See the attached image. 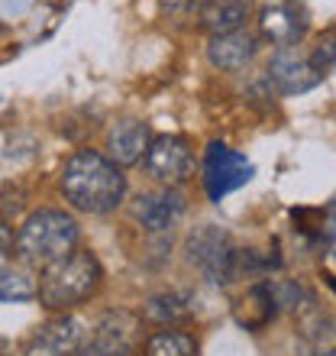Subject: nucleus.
Masks as SVG:
<instances>
[{"label": "nucleus", "instance_id": "nucleus-17", "mask_svg": "<svg viewBox=\"0 0 336 356\" xmlns=\"http://www.w3.org/2000/svg\"><path fill=\"white\" fill-rule=\"evenodd\" d=\"M249 19V3L246 0H204L197 10V29H204L207 36H226L246 29Z\"/></svg>", "mask_w": 336, "mask_h": 356}, {"label": "nucleus", "instance_id": "nucleus-24", "mask_svg": "<svg viewBox=\"0 0 336 356\" xmlns=\"http://www.w3.org/2000/svg\"><path fill=\"white\" fill-rule=\"evenodd\" d=\"M324 282H327V289L336 295V275H333V272H324Z\"/></svg>", "mask_w": 336, "mask_h": 356}, {"label": "nucleus", "instance_id": "nucleus-15", "mask_svg": "<svg viewBox=\"0 0 336 356\" xmlns=\"http://www.w3.org/2000/svg\"><path fill=\"white\" fill-rule=\"evenodd\" d=\"M294 356H336V314H327L324 308L301 314Z\"/></svg>", "mask_w": 336, "mask_h": 356}, {"label": "nucleus", "instance_id": "nucleus-2", "mask_svg": "<svg viewBox=\"0 0 336 356\" xmlns=\"http://www.w3.org/2000/svg\"><path fill=\"white\" fill-rule=\"evenodd\" d=\"M78 220L56 207H39L19 224L13 240V256L29 269H49L78 250Z\"/></svg>", "mask_w": 336, "mask_h": 356}, {"label": "nucleus", "instance_id": "nucleus-21", "mask_svg": "<svg viewBox=\"0 0 336 356\" xmlns=\"http://www.w3.org/2000/svg\"><path fill=\"white\" fill-rule=\"evenodd\" d=\"M308 52H310V62L317 65L320 75L333 72V68H336V26L317 33V39H314V46H310Z\"/></svg>", "mask_w": 336, "mask_h": 356}, {"label": "nucleus", "instance_id": "nucleus-19", "mask_svg": "<svg viewBox=\"0 0 336 356\" xmlns=\"http://www.w3.org/2000/svg\"><path fill=\"white\" fill-rule=\"evenodd\" d=\"M36 279L19 266H0V301L7 305H26L36 301Z\"/></svg>", "mask_w": 336, "mask_h": 356}, {"label": "nucleus", "instance_id": "nucleus-25", "mask_svg": "<svg viewBox=\"0 0 336 356\" xmlns=\"http://www.w3.org/2000/svg\"><path fill=\"white\" fill-rule=\"evenodd\" d=\"M78 356H87V353H78ZM113 356H130V353H113Z\"/></svg>", "mask_w": 336, "mask_h": 356}, {"label": "nucleus", "instance_id": "nucleus-5", "mask_svg": "<svg viewBox=\"0 0 336 356\" xmlns=\"http://www.w3.org/2000/svg\"><path fill=\"white\" fill-rule=\"evenodd\" d=\"M252 175H255V169H252V162L243 152L230 149L220 140L207 143L204 156H201V185H204L207 201L220 204L226 195H233L243 185H249Z\"/></svg>", "mask_w": 336, "mask_h": 356}, {"label": "nucleus", "instance_id": "nucleus-1", "mask_svg": "<svg viewBox=\"0 0 336 356\" xmlns=\"http://www.w3.org/2000/svg\"><path fill=\"white\" fill-rule=\"evenodd\" d=\"M58 191L81 214H110L126 201V175L101 149H78L58 172Z\"/></svg>", "mask_w": 336, "mask_h": 356}, {"label": "nucleus", "instance_id": "nucleus-13", "mask_svg": "<svg viewBox=\"0 0 336 356\" xmlns=\"http://www.w3.org/2000/svg\"><path fill=\"white\" fill-rule=\"evenodd\" d=\"M259 56V36L255 33H226V36H210L207 39V62L217 72H226V75H236L255 62Z\"/></svg>", "mask_w": 336, "mask_h": 356}, {"label": "nucleus", "instance_id": "nucleus-22", "mask_svg": "<svg viewBox=\"0 0 336 356\" xmlns=\"http://www.w3.org/2000/svg\"><path fill=\"white\" fill-rule=\"evenodd\" d=\"M201 3L204 0H159V10L165 23H171V26H191V23H197Z\"/></svg>", "mask_w": 336, "mask_h": 356}, {"label": "nucleus", "instance_id": "nucleus-3", "mask_svg": "<svg viewBox=\"0 0 336 356\" xmlns=\"http://www.w3.org/2000/svg\"><path fill=\"white\" fill-rule=\"evenodd\" d=\"M101 282H103L101 259L91 250H75L65 259H58V263H52L49 269L39 272L36 298L42 308L65 314V311L78 308L81 301L91 298L94 291L101 289Z\"/></svg>", "mask_w": 336, "mask_h": 356}, {"label": "nucleus", "instance_id": "nucleus-10", "mask_svg": "<svg viewBox=\"0 0 336 356\" xmlns=\"http://www.w3.org/2000/svg\"><path fill=\"white\" fill-rule=\"evenodd\" d=\"M84 321L72 318V314H58V318L46 321L42 327H36L33 340H29V356H78L87 343Z\"/></svg>", "mask_w": 336, "mask_h": 356}, {"label": "nucleus", "instance_id": "nucleus-9", "mask_svg": "<svg viewBox=\"0 0 336 356\" xmlns=\"http://www.w3.org/2000/svg\"><path fill=\"white\" fill-rule=\"evenodd\" d=\"M130 214L146 234H168L185 214V195L178 188H156L133 201Z\"/></svg>", "mask_w": 336, "mask_h": 356}, {"label": "nucleus", "instance_id": "nucleus-11", "mask_svg": "<svg viewBox=\"0 0 336 356\" xmlns=\"http://www.w3.org/2000/svg\"><path fill=\"white\" fill-rule=\"evenodd\" d=\"M149 143H152L149 123L136 120V117H123L103 136V156L113 159L120 169H130V165H140L146 159Z\"/></svg>", "mask_w": 336, "mask_h": 356}, {"label": "nucleus", "instance_id": "nucleus-14", "mask_svg": "<svg viewBox=\"0 0 336 356\" xmlns=\"http://www.w3.org/2000/svg\"><path fill=\"white\" fill-rule=\"evenodd\" d=\"M140 314L156 327H181L194 318V295L185 289H162L142 301Z\"/></svg>", "mask_w": 336, "mask_h": 356}, {"label": "nucleus", "instance_id": "nucleus-23", "mask_svg": "<svg viewBox=\"0 0 336 356\" xmlns=\"http://www.w3.org/2000/svg\"><path fill=\"white\" fill-rule=\"evenodd\" d=\"M13 240H17V234L7 227V220L0 217V256H7L10 250H13Z\"/></svg>", "mask_w": 336, "mask_h": 356}, {"label": "nucleus", "instance_id": "nucleus-4", "mask_svg": "<svg viewBox=\"0 0 336 356\" xmlns=\"http://www.w3.org/2000/svg\"><path fill=\"white\" fill-rule=\"evenodd\" d=\"M236 240L217 224H201L185 236V263L210 285H230Z\"/></svg>", "mask_w": 336, "mask_h": 356}, {"label": "nucleus", "instance_id": "nucleus-7", "mask_svg": "<svg viewBox=\"0 0 336 356\" xmlns=\"http://www.w3.org/2000/svg\"><path fill=\"white\" fill-rule=\"evenodd\" d=\"M142 343V314L133 311H107L94 321L87 343L81 353L87 356H113V353H130Z\"/></svg>", "mask_w": 336, "mask_h": 356}, {"label": "nucleus", "instance_id": "nucleus-8", "mask_svg": "<svg viewBox=\"0 0 336 356\" xmlns=\"http://www.w3.org/2000/svg\"><path fill=\"white\" fill-rule=\"evenodd\" d=\"M265 81L271 85L275 94L294 97V94H308L324 81V75L317 72V65L310 62V52H301L298 46L275 49L265 65Z\"/></svg>", "mask_w": 336, "mask_h": 356}, {"label": "nucleus", "instance_id": "nucleus-12", "mask_svg": "<svg viewBox=\"0 0 336 356\" xmlns=\"http://www.w3.org/2000/svg\"><path fill=\"white\" fill-rule=\"evenodd\" d=\"M308 36V17L298 3H269L259 10V39L271 42L275 49L298 46L301 39Z\"/></svg>", "mask_w": 336, "mask_h": 356}, {"label": "nucleus", "instance_id": "nucleus-6", "mask_svg": "<svg viewBox=\"0 0 336 356\" xmlns=\"http://www.w3.org/2000/svg\"><path fill=\"white\" fill-rule=\"evenodd\" d=\"M142 169L162 188H178L194 175V149L178 133H159V136H152L149 149H146Z\"/></svg>", "mask_w": 336, "mask_h": 356}, {"label": "nucleus", "instance_id": "nucleus-20", "mask_svg": "<svg viewBox=\"0 0 336 356\" xmlns=\"http://www.w3.org/2000/svg\"><path fill=\"white\" fill-rule=\"evenodd\" d=\"M271 285V295H275V301H278L281 311H294V314H308L310 308H317V301H314V295H310L308 285H301V282L294 279H269Z\"/></svg>", "mask_w": 336, "mask_h": 356}, {"label": "nucleus", "instance_id": "nucleus-18", "mask_svg": "<svg viewBox=\"0 0 336 356\" xmlns=\"http://www.w3.org/2000/svg\"><path fill=\"white\" fill-rule=\"evenodd\" d=\"M142 356H197V340L187 330L162 327L142 340Z\"/></svg>", "mask_w": 336, "mask_h": 356}, {"label": "nucleus", "instance_id": "nucleus-16", "mask_svg": "<svg viewBox=\"0 0 336 356\" xmlns=\"http://www.w3.org/2000/svg\"><path fill=\"white\" fill-rule=\"evenodd\" d=\"M233 314H236V321H240V327H246V330H265L269 327L271 321L281 314L278 301H275V295H271L269 279L252 282L249 289L236 298Z\"/></svg>", "mask_w": 336, "mask_h": 356}]
</instances>
